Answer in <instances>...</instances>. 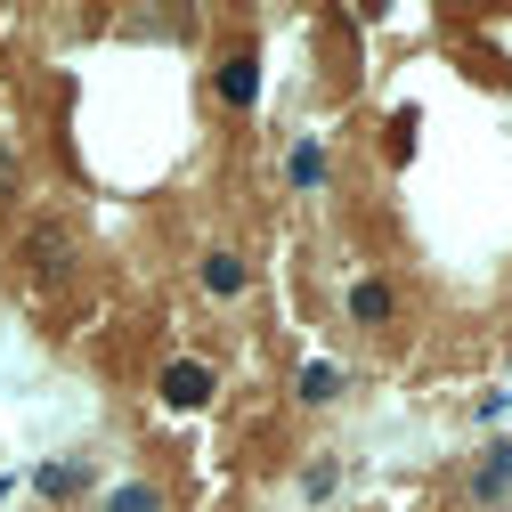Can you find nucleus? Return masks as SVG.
<instances>
[{
	"label": "nucleus",
	"mask_w": 512,
	"mask_h": 512,
	"mask_svg": "<svg viewBox=\"0 0 512 512\" xmlns=\"http://www.w3.org/2000/svg\"><path fill=\"white\" fill-rule=\"evenodd\" d=\"M9 187H17V155H9V147H0V196H9Z\"/></svg>",
	"instance_id": "nucleus-11"
},
{
	"label": "nucleus",
	"mask_w": 512,
	"mask_h": 512,
	"mask_svg": "<svg viewBox=\"0 0 512 512\" xmlns=\"http://www.w3.org/2000/svg\"><path fill=\"white\" fill-rule=\"evenodd\" d=\"M350 317H358V326H382V317H391V285H382V277L350 285Z\"/></svg>",
	"instance_id": "nucleus-4"
},
{
	"label": "nucleus",
	"mask_w": 512,
	"mask_h": 512,
	"mask_svg": "<svg viewBox=\"0 0 512 512\" xmlns=\"http://www.w3.org/2000/svg\"><path fill=\"white\" fill-rule=\"evenodd\" d=\"M163 399H171V407H204V399H212V366H196V358L163 366Z\"/></svg>",
	"instance_id": "nucleus-1"
},
{
	"label": "nucleus",
	"mask_w": 512,
	"mask_h": 512,
	"mask_svg": "<svg viewBox=\"0 0 512 512\" xmlns=\"http://www.w3.org/2000/svg\"><path fill=\"white\" fill-rule=\"evenodd\" d=\"M504 496H512V439H496L488 464L472 472V504H504Z\"/></svg>",
	"instance_id": "nucleus-2"
},
{
	"label": "nucleus",
	"mask_w": 512,
	"mask_h": 512,
	"mask_svg": "<svg viewBox=\"0 0 512 512\" xmlns=\"http://www.w3.org/2000/svg\"><path fill=\"white\" fill-rule=\"evenodd\" d=\"M293 187H317V179H326V147H293Z\"/></svg>",
	"instance_id": "nucleus-7"
},
{
	"label": "nucleus",
	"mask_w": 512,
	"mask_h": 512,
	"mask_svg": "<svg viewBox=\"0 0 512 512\" xmlns=\"http://www.w3.org/2000/svg\"><path fill=\"white\" fill-rule=\"evenodd\" d=\"M106 512H163V504H155V488H114Z\"/></svg>",
	"instance_id": "nucleus-10"
},
{
	"label": "nucleus",
	"mask_w": 512,
	"mask_h": 512,
	"mask_svg": "<svg viewBox=\"0 0 512 512\" xmlns=\"http://www.w3.org/2000/svg\"><path fill=\"white\" fill-rule=\"evenodd\" d=\"M33 269H41V277L66 269V236H57V228H49V236H33Z\"/></svg>",
	"instance_id": "nucleus-8"
},
{
	"label": "nucleus",
	"mask_w": 512,
	"mask_h": 512,
	"mask_svg": "<svg viewBox=\"0 0 512 512\" xmlns=\"http://www.w3.org/2000/svg\"><path fill=\"white\" fill-rule=\"evenodd\" d=\"M74 488H82V464H49L41 472V496H74Z\"/></svg>",
	"instance_id": "nucleus-9"
},
{
	"label": "nucleus",
	"mask_w": 512,
	"mask_h": 512,
	"mask_svg": "<svg viewBox=\"0 0 512 512\" xmlns=\"http://www.w3.org/2000/svg\"><path fill=\"white\" fill-rule=\"evenodd\" d=\"M204 285H212V293H244V261H236V252H212V261H204Z\"/></svg>",
	"instance_id": "nucleus-6"
},
{
	"label": "nucleus",
	"mask_w": 512,
	"mask_h": 512,
	"mask_svg": "<svg viewBox=\"0 0 512 512\" xmlns=\"http://www.w3.org/2000/svg\"><path fill=\"white\" fill-rule=\"evenodd\" d=\"M220 98H228V106H252V98H261V57H252V49H236L228 66H220Z\"/></svg>",
	"instance_id": "nucleus-3"
},
{
	"label": "nucleus",
	"mask_w": 512,
	"mask_h": 512,
	"mask_svg": "<svg viewBox=\"0 0 512 512\" xmlns=\"http://www.w3.org/2000/svg\"><path fill=\"white\" fill-rule=\"evenodd\" d=\"M334 391H342V366H326V358H317V366H301V399H309V407H326Z\"/></svg>",
	"instance_id": "nucleus-5"
}]
</instances>
